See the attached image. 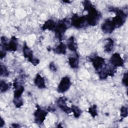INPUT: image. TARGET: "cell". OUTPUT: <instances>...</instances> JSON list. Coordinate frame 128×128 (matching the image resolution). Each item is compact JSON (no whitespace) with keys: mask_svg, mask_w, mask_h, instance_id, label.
<instances>
[{"mask_svg":"<svg viewBox=\"0 0 128 128\" xmlns=\"http://www.w3.org/2000/svg\"><path fill=\"white\" fill-rule=\"evenodd\" d=\"M82 4L84 10L88 11V14L86 16V24L90 26L96 25L101 18L100 13L97 10L90 2L84 0L82 2Z\"/></svg>","mask_w":128,"mask_h":128,"instance_id":"obj_1","label":"cell"},{"mask_svg":"<svg viewBox=\"0 0 128 128\" xmlns=\"http://www.w3.org/2000/svg\"><path fill=\"white\" fill-rule=\"evenodd\" d=\"M109 11L114 12L116 16L112 18V20L115 26V28H119L122 26L127 18V14L122 10L117 8L110 7L109 8Z\"/></svg>","mask_w":128,"mask_h":128,"instance_id":"obj_2","label":"cell"},{"mask_svg":"<svg viewBox=\"0 0 128 128\" xmlns=\"http://www.w3.org/2000/svg\"><path fill=\"white\" fill-rule=\"evenodd\" d=\"M1 47L6 50L16 52L17 50L18 42L16 38L14 36H12L9 42H8V40L5 36L1 37Z\"/></svg>","mask_w":128,"mask_h":128,"instance_id":"obj_3","label":"cell"},{"mask_svg":"<svg viewBox=\"0 0 128 128\" xmlns=\"http://www.w3.org/2000/svg\"><path fill=\"white\" fill-rule=\"evenodd\" d=\"M70 22L66 18L60 20L56 24V26L54 30L56 36L60 40H61L65 32L69 27Z\"/></svg>","mask_w":128,"mask_h":128,"instance_id":"obj_4","label":"cell"},{"mask_svg":"<svg viewBox=\"0 0 128 128\" xmlns=\"http://www.w3.org/2000/svg\"><path fill=\"white\" fill-rule=\"evenodd\" d=\"M86 16H80L74 14L71 18V24L77 28H82L86 26Z\"/></svg>","mask_w":128,"mask_h":128,"instance_id":"obj_5","label":"cell"},{"mask_svg":"<svg viewBox=\"0 0 128 128\" xmlns=\"http://www.w3.org/2000/svg\"><path fill=\"white\" fill-rule=\"evenodd\" d=\"M22 52L24 56L34 66H36L40 62V60L37 58H34L33 57V53L32 50L26 45V43L24 44Z\"/></svg>","mask_w":128,"mask_h":128,"instance_id":"obj_6","label":"cell"},{"mask_svg":"<svg viewBox=\"0 0 128 128\" xmlns=\"http://www.w3.org/2000/svg\"><path fill=\"white\" fill-rule=\"evenodd\" d=\"M48 112L41 108L38 106L37 105V108L34 112V121L36 124H42Z\"/></svg>","mask_w":128,"mask_h":128,"instance_id":"obj_7","label":"cell"},{"mask_svg":"<svg viewBox=\"0 0 128 128\" xmlns=\"http://www.w3.org/2000/svg\"><path fill=\"white\" fill-rule=\"evenodd\" d=\"M71 86L70 78L68 76L63 77L60 80L58 87V92L60 93H64L66 92Z\"/></svg>","mask_w":128,"mask_h":128,"instance_id":"obj_8","label":"cell"},{"mask_svg":"<svg viewBox=\"0 0 128 128\" xmlns=\"http://www.w3.org/2000/svg\"><path fill=\"white\" fill-rule=\"evenodd\" d=\"M92 64L96 70L98 71L102 69L105 65V60L104 58L99 56H95L90 58Z\"/></svg>","mask_w":128,"mask_h":128,"instance_id":"obj_9","label":"cell"},{"mask_svg":"<svg viewBox=\"0 0 128 128\" xmlns=\"http://www.w3.org/2000/svg\"><path fill=\"white\" fill-rule=\"evenodd\" d=\"M115 28V26L112 20V18L106 20L101 26L102 31L105 34H111Z\"/></svg>","mask_w":128,"mask_h":128,"instance_id":"obj_10","label":"cell"},{"mask_svg":"<svg viewBox=\"0 0 128 128\" xmlns=\"http://www.w3.org/2000/svg\"><path fill=\"white\" fill-rule=\"evenodd\" d=\"M110 64L114 67L123 66L124 64V61L120 56V55L118 53L114 54L110 59Z\"/></svg>","mask_w":128,"mask_h":128,"instance_id":"obj_11","label":"cell"},{"mask_svg":"<svg viewBox=\"0 0 128 128\" xmlns=\"http://www.w3.org/2000/svg\"><path fill=\"white\" fill-rule=\"evenodd\" d=\"M67 98L64 96L60 97L56 101L58 106L66 114H70L72 112L71 108L68 107L66 104V101Z\"/></svg>","mask_w":128,"mask_h":128,"instance_id":"obj_12","label":"cell"},{"mask_svg":"<svg viewBox=\"0 0 128 128\" xmlns=\"http://www.w3.org/2000/svg\"><path fill=\"white\" fill-rule=\"evenodd\" d=\"M13 86L14 88V98L21 97L22 94L24 92V87L18 82L16 79L14 80Z\"/></svg>","mask_w":128,"mask_h":128,"instance_id":"obj_13","label":"cell"},{"mask_svg":"<svg viewBox=\"0 0 128 128\" xmlns=\"http://www.w3.org/2000/svg\"><path fill=\"white\" fill-rule=\"evenodd\" d=\"M34 83L35 86L38 88H44L46 87L44 78L38 74H36V76L34 80Z\"/></svg>","mask_w":128,"mask_h":128,"instance_id":"obj_14","label":"cell"},{"mask_svg":"<svg viewBox=\"0 0 128 128\" xmlns=\"http://www.w3.org/2000/svg\"><path fill=\"white\" fill-rule=\"evenodd\" d=\"M68 62L70 66L72 68H77L79 64V56L76 53L74 56H70L68 58Z\"/></svg>","mask_w":128,"mask_h":128,"instance_id":"obj_15","label":"cell"},{"mask_svg":"<svg viewBox=\"0 0 128 128\" xmlns=\"http://www.w3.org/2000/svg\"><path fill=\"white\" fill-rule=\"evenodd\" d=\"M56 24L54 20L52 19L48 20L42 25V30H54L56 26Z\"/></svg>","mask_w":128,"mask_h":128,"instance_id":"obj_16","label":"cell"},{"mask_svg":"<svg viewBox=\"0 0 128 128\" xmlns=\"http://www.w3.org/2000/svg\"><path fill=\"white\" fill-rule=\"evenodd\" d=\"M66 47L64 44L60 42L56 48H52L54 52L58 54H64L66 53Z\"/></svg>","mask_w":128,"mask_h":128,"instance_id":"obj_17","label":"cell"},{"mask_svg":"<svg viewBox=\"0 0 128 128\" xmlns=\"http://www.w3.org/2000/svg\"><path fill=\"white\" fill-rule=\"evenodd\" d=\"M67 46L68 48L74 52H76L77 46L74 41V38L73 36H70L67 41Z\"/></svg>","mask_w":128,"mask_h":128,"instance_id":"obj_18","label":"cell"},{"mask_svg":"<svg viewBox=\"0 0 128 128\" xmlns=\"http://www.w3.org/2000/svg\"><path fill=\"white\" fill-rule=\"evenodd\" d=\"M106 43L104 46V50L106 52H110L113 49L114 46V42L112 39L108 38L106 40Z\"/></svg>","mask_w":128,"mask_h":128,"instance_id":"obj_19","label":"cell"},{"mask_svg":"<svg viewBox=\"0 0 128 128\" xmlns=\"http://www.w3.org/2000/svg\"><path fill=\"white\" fill-rule=\"evenodd\" d=\"M72 112H73L74 116L76 118H78L82 114V110L80 109L77 106L74 105H72L71 107Z\"/></svg>","mask_w":128,"mask_h":128,"instance_id":"obj_20","label":"cell"},{"mask_svg":"<svg viewBox=\"0 0 128 128\" xmlns=\"http://www.w3.org/2000/svg\"><path fill=\"white\" fill-rule=\"evenodd\" d=\"M88 112L91 115V116L93 118L96 117L98 116L97 112V106L96 104H93L89 108L88 110Z\"/></svg>","mask_w":128,"mask_h":128,"instance_id":"obj_21","label":"cell"},{"mask_svg":"<svg viewBox=\"0 0 128 128\" xmlns=\"http://www.w3.org/2000/svg\"><path fill=\"white\" fill-rule=\"evenodd\" d=\"M13 102L15 106L17 108H20L23 105V104H24L22 97L14 98L13 100Z\"/></svg>","mask_w":128,"mask_h":128,"instance_id":"obj_22","label":"cell"},{"mask_svg":"<svg viewBox=\"0 0 128 128\" xmlns=\"http://www.w3.org/2000/svg\"><path fill=\"white\" fill-rule=\"evenodd\" d=\"M9 88V85L5 81L1 80L0 82V90L2 92H4L8 90Z\"/></svg>","mask_w":128,"mask_h":128,"instance_id":"obj_23","label":"cell"},{"mask_svg":"<svg viewBox=\"0 0 128 128\" xmlns=\"http://www.w3.org/2000/svg\"><path fill=\"white\" fill-rule=\"evenodd\" d=\"M9 76V72L7 68L2 64L0 65V76Z\"/></svg>","mask_w":128,"mask_h":128,"instance_id":"obj_24","label":"cell"},{"mask_svg":"<svg viewBox=\"0 0 128 128\" xmlns=\"http://www.w3.org/2000/svg\"><path fill=\"white\" fill-rule=\"evenodd\" d=\"M120 116L122 118H126L128 116V108L125 106H122L120 108Z\"/></svg>","mask_w":128,"mask_h":128,"instance_id":"obj_25","label":"cell"},{"mask_svg":"<svg viewBox=\"0 0 128 128\" xmlns=\"http://www.w3.org/2000/svg\"><path fill=\"white\" fill-rule=\"evenodd\" d=\"M122 83L126 87L128 86V72H125L124 74L123 78L122 79Z\"/></svg>","mask_w":128,"mask_h":128,"instance_id":"obj_26","label":"cell"},{"mask_svg":"<svg viewBox=\"0 0 128 128\" xmlns=\"http://www.w3.org/2000/svg\"><path fill=\"white\" fill-rule=\"evenodd\" d=\"M50 68L53 72L56 71V66L55 64L53 62H52L50 64Z\"/></svg>","mask_w":128,"mask_h":128,"instance_id":"obj_27","label":"cell"},{"mask_svg":"<svg viewBox=\"0 0 128 128\" xmlns=\"http://www.w3.org/2000/svg\"><path fill=\"white\" fill-rule=\"evenodd\" d=\"M6 50L4 49L2 47H1V50H0V58H4L6 54Z\"/></svg>","mask_w":128,"mask_h":128,"instance_id":"obj_28","label":"cell"},{"mask_svg":"<svg viewBox=\"0 0 128 128\" xmlns=\"http://www.w3.org/2000/svg\"><path fill=\"white\" fill-rule=\"evenodd\" d=\"M4 124V120H3V119L2 118H1V120H0V127L2 128V126Z\"/></svg>","mask_w":128,"mask_h":128,"instance_id":"obj_29","label":"cell"},{"mask_svg":"<svg viewBox=\"0 0 128 128\" xmlns=\"http://www.w3.org/2000/svg\"><path fill=\"white\" fill-rule=\"evenodd\" d=\"M12 126L13 127H14V128H18V127H19L20 126L18 125V124H12Z\"/></svg>","mask_w":128,"mask_h":128,"instance_id":"obj_30","label":"cell"}]
</instances>
